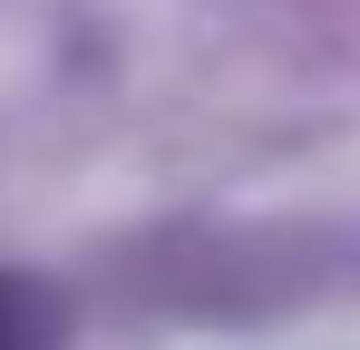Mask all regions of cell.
<instances>
[{
  "label": "cell",
  "mask_w": 360,
  "mask_h": 350,
  "mask_svg": "<svg viewBox=\"0 0 360 350\" xmlns=\"http://www.w3.org/2000/svg\"><path fill=\"white\" fill-rule=\"evenodd\" d=\"M0 350H59V311H49V292L20 283V273H0Z\"/></svg>",
  "instance_id": "obj_1"
}]
</instances>
